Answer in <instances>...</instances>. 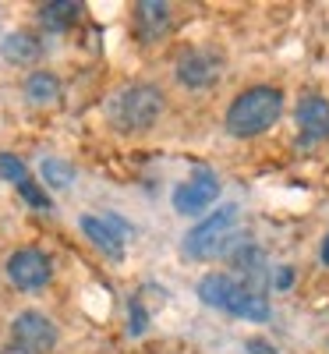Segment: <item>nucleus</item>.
Listing matches in <instances>:
<instances>
[{
    "instance_id": "obj_1",
    "label": "nucleus",
    "mask_w": 329,
    "mask_h": 354,
    "mask_svg": "<svg viewBox=\"0 0 329 354\" xmlns=\"http://www.w3.org/2000/svg\"><path fill=\"white\" fill-rule=\"evenodd\" d=\"M283 88L280 85H252L237 93L223 113V128L234 138H258L283 117Z\"/></svg>"
},
{
    "instance_id": "obj_2",
    "label": "nucleus",
    "mask_w": 329,
    "mask_h": 354,
    "mask_svg": "<svg viewBox=\"0 0 329 354\" xmlns=\"http://www.w3.org/2000/svg\"><path fill=\"white\" fill-rule=\"evenodd\" d=\"M167 110V96L163 88L153 82H131L121 93H113L106 103V117L117 131L124 135H142L149 131Z\"/></svg>"
},
{
    "instance_id": "obj_3",
    "label": "nucleus",
    "mask_w": 329,
    "mask_h": 354,
    "mask_svg": "<svg viewBox=\"0 0 329 354\" xmlns=\"http://www.w3.org/2000/svg\"><path fill=\"white\" fill-rule=\"evenodd\" d=\"M237 216H241V209H237L234 202L220 205L216 213H209L202 223H195L185 234V255H191V259H213L216 252H223L227 241L234 238Z\"/></svg>"
},
{
    "instance_id": "obj_4",
    "label": "nucleus",
    "mask_w": 329,
    "mask_h": 354,
    "mask_svg": "<svg viewBox=\"0 0 329 354\" xmlns=\"http://www.w3.org/2000/svg\"><path fill=\"white\" fill-rule=\"evenodd\" d=\"M223 53L213 46H185L173 61V78L191 93H205L223 78Z\"/></svg>"
},
{
    "instance_id": "obj_5",
    "label": "nucleus",
    "mask_w": 329,
    "mask_h": 354,
    "mask_svg": "<svg viewBox=\"0 0 329 354\" xmlns=\"http://www.w3.org/2000/svg\"><path fill=\"white\" fill-rule=\"evenodd\" d=\"M8 280L25 294H36L53 280V262L43 248H18L8 259Z\"/></svg>"
},
{
    "instance_id": "obj_6",
    "label": "nucleus",
    "mask_w": 329,
    "mask_h": 354,
    "mask_svg": "<svg viewBox=\"0 0 329 354\" xmlns=\"http://www.w3.org/2000/svg\"><path fill=\"white\" fill-rule=\"evenodd\" d=\"M57 340H61V333H57L53 319L28 308V312H18L15 322H11V344L32 351V354H50L57 347Z\"/></svg>"
},
{
    "instance_id": "obj_7",
    "label": "nucleus",
    "mask_w": 329,
    "mask_h": 354,
    "mask_svg": "<svg viewBox=\"0 0 329 354\" xmlns=\"http://www.w3.org/2000/svg\"><path fill=\"white\" fill-rule=\"evenodd\" d=\"M216 195H220L216 174L213 170H195L188 181H181L173 188V209L181 216H198V213H205L209 205L216 202Z\"/></svg>"
},
{
    "instance_id": "obj_8",
    "label": "nucleus",
    "mask_w": 329,
    "mask_h": 354,
    "mask_svg": "<svg viewBox=\"0 0 329 354\" xmlns=\"http://www.w3.org/2000/svg\"><path fill=\"white\" fill-rule=\"evenodd\" d=\"M173 25V8L167 0H138L131 8V28L138 43H160Z\"/></svg>"
},
{
    "instance_id": "obj_9",
    "label": "nucleus",
    "mask_w": 329,
    "mask_h": 354,
    "mask_svg": "<svg viewBox=\"0 0 329 354\" xmlns=\"http://www.w3.org/2000/svg\"><path fill=\"white\" fill-rule=\"evenodd\" d=\"M220 312L234 315V319H245V322H265L269 319V301L265 294L241 283V280H230L223 301H220Z\"/></svg>"
},
{
    "instance_id": "obj_10",
    "label": "nucleus",
    "mask_w": 329,
    "mask_h": 354,
    "mask_svg": "<svg viewBox=\"0 0 329 354\" xmlns=\"http://www.w3.org/2000/svg\"><path fill=\"white\" fill-rule=\"evenodd\" d=\"M121 230H128V227L117 216H110V220H103V216H82V234L113 262L124 259V234Z\"/></svg>"
},
{
    "instance_id": "obj_11",
    "label": "nucleus",
    "mask_w": 329,
    "mask_h": 354,
    "mask_svg": "<svg viewBox=\"0 0 329 354\" xmlns=\"http://www.w3.org/2000/svg\"><path fill=\"white\" fill-rule=\"evenodd\" d=\"M294 121H297V131H301L305 142L329 138V100L319 96V93L301 96V103H297V110H294Z\"/></svg>"
},
{
    "instance_id": "obj_12",
    "label": "nucleus",
    "mask_w": 329,
    "mask_h": 354,
    "mask_svg": "<svg viewBox=\"0 0 329 354\" xmlns=\"http://www.w3.org/2000/svg\"><path fill=\"white\" fill-rule=\"evenodd\" d=\"M43 57V43L32 36V32H11L4 39V61L8 64H18V68H28Z\"/></svg>"
},
{
    "instance_id": "obj_13",
    "label": "nucleus",
    "mask_w": 329,
    "mask_h": 354,
    "mask_svg": "<svg viewBox=\"0 0 329 354\" xmlns=\"http://www.w3.org/2000/svg\"><path fill=\"white\" fill-rule=\"evenodd\" d=\"M82 18V4L78 0H50L39 8V21L50 32H68V28Z\"/></svg>"
},
{
    "instance_id": "obj_14",
    "label": "nucleus",
    "mask_w": 329,
    "mask_h": 354,
    "mask_svg": "<svg viewBox=\"0 0 329 354\" xmlns=\"http://www.w3.org/2000/svg\"><path fill=\"white\" fill-rule=\"evenodd\" d=\"M25 96H28V103H36V106L57 103L61 100V78H57L53 71H32L25 78Z\"/></svg>"
},
{
    "instance_id": "obj_15",
    "label": "nucleus",
    "mask_w": 329,
    "mask_h": 354,
    "mask_svg": "<svg viewBox=\"0 0 329 354\" xmlns=\"http://www.w3.org/2000/svg\"><path fill=\"white\" fill-rule=\"evenodd\" d=\"M39 174L50 188H71L75 185V167L68 160H57V156H46L39 163Z\"/></svg>"
},
{
    "instance_id": "obj_16",
    "label": "nucleus",
    "mask_w": 329,
    "mask_h": 354,
    "mask_svg": "<svg viewBox=\"0 0 329 354\" xmlns=\"http://www.w3.org/2000/svg\"><path fill=\"white\" fill-rule=\"evenodd\" d=\"M0 177H4V181H11V185H21L25 177H28V170H25V163H21L18 156L0 153Z\"/></svg>"
},
{
    "instance_id": "obj_17",
    "label": "nucleus",
    "mask_w": 329,
    "mask_h": 354,
    "mask_svg": "<svg viewBox=\"0 0 329 354\" xmlns=\"http://www.w3.org/2000/svg\"><path fill=\"white\" fill-rule=\"evenodd\" d=\"M18 195L32 205V209H50V198H46V192L32 181V177H25V181L18 185Z\"/></svg>"
},
{
    "instance_id": "obj_18",
    "label": "nucleus",
    "mask_w": 329,
    "mask_h": 354,
    "mask_svg": "<svg viewBox=\"0 0 329 354\" xmlns=\"http://www.w3.org/2000/svg\"><path fill=\"white\" fill-rule=\"evenodd\" d=\"M149 326V312L142 308V298H131V322H128V333L131 337H142Z\"/></svg>"
},
{
    "instance_id": "obj_19",
    "label": "nucleus",
    "mask_w": 329,
    "mask_h": 354,
    "mask_svg": "<svg viewBox=\"0 0 329 354\" xmlns=\"http://www.w3.org/2000/svg\"><path fill=\"white\" fill-rule=\"evenodd\" d=\"M290 283H294V273H290V270H280V273L273 277V287H280V290H287Z\"/></svg>"
},
{
    "instance_id": "obj_20",
    "label": "nucleus",
    "mask_w": 329,
    "mask_h": 354,
    "mask_svg": "<svg viewBox=\"0 0 329 354\" xmlns=\"http://www.w3.org/2000/svg\"><path fill=\"white\" fill-rule=\"evenodd\" d=\"M0 354H32V351H25L18 344H4V347H0Z\"/></svg>"
},
{
    "instance_id": "obj_21",
    "label": "nucleus",
    "mask_w": 329,
    "mask_h": 354,
    "mask_svg": "<svg viewBox=\"0 0 329 354\" xmlns=\"http://www.w3.org/2000/svg\"><path fill=\"white\" fill-rule=\"evenodd\" d=\"M322 262L329 266V234H326V241H322Z\"/></svg>"
}]
</instances>
